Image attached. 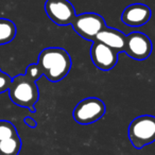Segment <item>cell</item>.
<instances>
[{
	"label": "cell",
	"instance_id": "cell-16",
	"mask_svg": "<svg viewBox=\"0 0 155 155\" xmlns=\"http://www.w3.org/2000/svg\"><path fill=\"white\" fill-rule=\"evenodd\" d=\"M0 71H1V70H0Z\"/></svg>",
	"mask_w": 155,
	"mask_h": 155
},
{
	"label": "cell",
	"instance_id": "cell-11",
	"mask_svg": "<svg viewBox=\"0 0 155 155\" xmlns=\"http://www.w3.org/2000/svg\"><path fill=\"white\" fill-rule=\"evenodd\" d=\"M17 29L12 20L0 18V46L11 43L16 36Z\"/></svg>",
	"mask_w": 155,
	"mask_h": 155
},
{
	"label": "cell",
	"instance_id": "cell-8",
	"mask_svg": "<svg viewBox=\"0 0 155 155\" xmlns=\"http://www.w3.org/2000/svg\"><path fill=\"white\" fill-rule=\"evenodd\" d=\"M118 54L112 48L103 43L93 41L91 49V56L94 65L102 71H110L118 63Z\"/></svg>",
	"mask_w": 155,
	"mask_h": 155
},
{
	"label": "cell",
	"instance_id": "cell-5",
	"mask_svg": "<svg viewBox=\"0 0 155 155\" xmlns=\"http://www.w3.org/2000/svg\"><path fill=\"white\" fill-rule=\"evenodd\" d=\"M71 26L78 35L91 41H95L98 33L107 27L104 18L97 13H83L77 15Z\"/></svg>",
	"mask_w": 155,
	"mask_h": 155
},
{
	"label": "cell",
	"instance_id": "cell-9",
	"mask_svg": "<svg viewBox=\"0 0 155 155\" xmlns=\"http://www.w3.org/2000/svg\"><path fill=\"white\" fill-rule=\"evenodd\" d=\"M152 16L150 7L143 3H133L123 10L121 21L132 28H137L146 25Z\"/></svg>",
	"mask_w": 155,
	"mask_h": 155
},
{
	"label": "cell",
	"instance_id": "cell-15",
	"mask_svg": "<svg viewBox=\"0 0 155 155\" xmlns=\"http://www.w3.org/2000/svg\"><path fill=\"white\" fill-rule=\"evenodd\" d=\"M24 121H25V123L30 127H36V125H37L36 121H35L33 118H31V117H26Z\"/></svg>",
	"mask_w": 155,
	"mask_h": 155
},
{
	"label": "cell",
	"instance_id": "cell-12",
	"mask_svg": "<svg viewBox=\"0 0 155 155\" xmlns=\"http://www.w3.org/2000/svg\"><path fill=\"white\" fill-rule=\"evenodd\" d=\"M21 149V140L18 135L0 140V155H18Z\"/></svg>",
	"mask_w": 155,
	"mask_h": 155
},
{
	"label": "cell",
	"instance_id": "cell-7",
	"mask_svg": "<svg viewBox=\"0 0 155 155\" xmlns=\"http://www.w3.org/2000/svg\"><path fill=\"white\" fill-rule=\"evenodd\" d=\"M153 45L150 37L142 32H132L127 35L124 53L136 61H143L152 53Z\"/></svg>",
	"mask_w": 155,
	"mask_h": 155
},
{
	"label": "cell",
	"instance_id": "cell-14",
	"mask_svg": "<svg viewBox=\"0 0 155 155\" xmlns=\"http://www.w3.org/2000/svg\"><path fill=\"white\" fill-rule=\"evenodd\" d=\"M12 83V79L9 74L0 71V93H5V91L10 88V85Z\"/></svg>",
	"mask_w": 155,
	"mask_h": 155
},
{
	"label": "cell",
	"instance_id": "cell-10",
	"mask_svg": "<svg viewBox=\"0 0 155 155\" xmlns=\"http://www.w3.org/2000/svg\"><path fill=\"white\" fill-rule=\"evenodd\" d=\"M95 41L103 43L107 47L112 48L117 53H121V52H124L127 35L117 29L105 27L103 30L98 33Z\"/></svg>",
	"mask_w": 155,
	"mask_h": 155
},
{
	"label": "cell",
	"instance_id": "cell-4",
	"mask_svg": "<svg viewBox=\"0 0 155 155\" xmlns=\"http://www.w3.org/2000/svg\"><path fill=\"white\" fill-rule=\"evenodd\" d=\"M106 113V105L101 99L96 97L85 98L77 104L72 116L78 123L83 125L91 124L104 116Z\"/></svg>",
	"mask_w": 155,
	"mask_h": 155
},
{
	"label": "cell",
	"instance_id": "cell-6",
	"mask_svg": "<svg viewBox=\"0 0 155 155\" xmlns=\"http://www.w3.org/2000/svg\"><path fill=\"white\" fill-rule=\"evenodd\" d=\"M45 11L48 17L58 26H69L75 16V9L68 0H47Z\"/></svg>",
	"mask_w": 155,
	"mask_h": 155
},
{
	"label": "cell",
	"instance_id": "cell-13",
	"mask_svg": "<svg viewBox=\"0 0 155 155\" xmlns=\"http://www.w3.org/2000/svg\"><path fill=\"white\" fill-rule=\"evenodd\" d=\"M16 135H18V133L14 124L9 121H0V140L8 139Z\"/></svg>",
	"mask_w": 155,
	"mask_h": 155
},
{
	"label": "cell",
	"instance_id": "cell-2",
	"mask_svg": "<svg viewBox=\"0 0 155 155\" xmlns=\"http://www.w3.org/2000/svg\"><path fill=\"white\" fill-rule=\"evenodd\" d=\"M43 75L50 82H60L67 77L72 66L71 58L65 49L49 47L44 49L38 55L37 62Z\"/></svg>",
	"mask_w": 155,
	"mask_h": 155
},
{
	"label": "cell",
	"instance_id": "cell-3",
	"mask_svg": "<svg viewBox=\"0 0 155 155\" xmlns=\"http://www.w3.org/2000/svg\"><path fill=\"white\" fill-rule=\"evenodd\" d=\"M127 136L135 149H142L155 141V116L141 115L129 125Z\"/></svg>",
	"mask_w": 155,
	"mask_h": 155
},
{
	"label": "cell",
	"instance_id": "cell-1",
	"mask_svg": "<svg viewBox=\"0 0 155 155\" xmlns=\"http://www.w3.org/2000/svg\"><path fill=\"white\" fill-rule=\"evenodd\" d=\"M43 75L38 65L31 64L27 67L25 74H18L12 79L10 85V98L16 105L27 107L35 112V104L39 99V91L36 81Z\"/></svg>",
	"mask_w": 155,
	"mask_h": 155
}]
</instances>
